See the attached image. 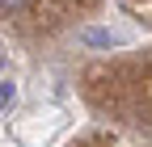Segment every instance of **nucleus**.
<instances>
[{
	"label": "nucleus",
	"mask_w": 152,
	"mask_h": 147,
	"mask_svg": "<svg viewBox=\"0 0 152 147\" xmlns=\"http://www.w3.org/2000/svg\"><path fill=\"white\" fill-rule=\"evenodd\" d=\"M85 42H93V46H114V34H106V30H85Z\"/></svg>",
	"instance_id": "1"
},
{
	"label": "nucleus",
	"mask_w": 152,
	"mask_h": 147,
	"mask_svg": "<svg viewBox=\"0 0 152 147\" xmlns=\"http://www.w3.org/2000/svg\"><path fill=\"white\" fill-rule=\"evenodd\" d=\"M17 101V88H13V80H4V88H0V109L9 114V105Z\"/></svg>",
	"instance_id": "2"
}]
</instances>
